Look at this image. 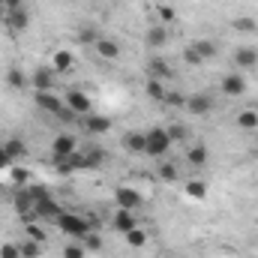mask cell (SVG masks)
<instances>
[{"label":"cell","instance_id":"cell-25","mask_svg":"<svg viewBox=\"0 0 258 258\" xmlns=\"http://www.w3.org/2000/svg\"><path fill=\"white\" fill-rule=\"evenodd\" d=\"M144 93H147L153 102H162L168 90H165V81H159V78H147V81H144Z\"/></svg>","mask_w":258,"mask_h":258},{"label":"cell","instance_id":"cell-30","mask_svg":"<svg viewBox=\"0 0 258 258\" xmlns=\"http://www.w3.org/2000/svg\"><path fill=\"white\" fill-rule=\"evenodd\" d=\"M156 177H159L162 183H174V180L180 177V171H177V165H174V162H162V165H159V171H156Z\"/></svg>","mask_w":258,"mask_h":258},{"label":"cell","instance_id":"cell-29","mask_svg":"<svg viewBox=\"0 0 258 258\" xmlns=\"http://www.w3.org/2000/svg\"><path fill=\"white\" fill-rule=\"evenodd\" d=\"M96 39H99V33H96L90 24H84V27L75 30V42H78V45H96Z\"/></svg>","mask_w":258,"mask_h":258},{"label":"cell","instance_id":"cell-13","mask_svg":"<svg viewBox=\"0 0 258 258\" xmlns=\"http://www.w3.org/2000/svg\"><path fill=\"white\" fill-rule=\"evenodd\" d=\"M93 48H96V54L105 57V60H117V57H120V42L111 39V36H105V33H99V39H96Z\"/></svg>","mask_w":258,"mask_h":258},{"label":"cell","instance_id":"cell-46","mask_svg":"<svg viewBox=\"0 0 258 258\" xmlns=\"http://www.w3.org/2000/svg\"><path fill=\"white\" fill-rule=\"evenodd\" d=\"M255 159H258V147H255Z\"/></svg>","mask_w":258,"mask_h":258},{"label":"cell","instance_id":"cell-32","mask_svg":"<svg viewBox=\"0 0 258 258\" xmlns=\"http://www.w3.org/2000/svg\"><path fill=\"white\" fill-rule=\"evenodd\" d=\"M24 192L30 195V201H33V204H39V201L51 198V192H48V186H39V183H27V189H24Z\"/></svg>","mask_w":258,"mask_h":258},{"label":"cell","instance_id":"cell-37","mask_svg":"<svg viewBox=\"0 0 258 258\" xmlns=\"http://www.w3.org/2000/svg\"><path fill=\"white\" fill-rule=\"evenodd\" d=\"M183 60H186L189 66H201V63H204V60H201V54L195 51V45H192V42H189V45L183 48Z\"/></svg>","mask_w":258,"mask_h":258},{"label":"cell","instance_id":"cell-22","mask_svg":"<svg viewBox=\"0 0 258 258\" xmlns=\"http://www.w3.org/2000/svg\"><path fill=\"white\" fill-rule=\"evenodd\" d=\"M0 147H3V153H6V156H9L12 162H15V159H24V156H27V144H24L21 138H6V141H3Z\"/></svg>","mask_w":258,"mask_h":258},{"label":"cell","instance_id":"cell-42","mask_svg":"<svg viewBox=\"0 0 258 258\" xmlns=\"http://www.w3.org/2000/svg\"><path fill=\"white\" fill-rule=\"evenodd\" d=\"M24 231H27V237H30V240H36V243H45V231H42L39 225H33V222H30Z\"/></svg>","mask_w":258,"mask_h":258},{"label":"cell","instance_id":"cell-19","mask_svg":"<svg viewBox=\"0 0 258 258\" xmlns=\"http://www.w3.org/2000/svg\"><path fill=\"white\" fill-rule=\"evenodd\" d=\"M147 78H159V81H168V78H171V66L165 63L162 57H150V60H147Z\"/></svg>","mask_w":258,"mask_h":258},{"label":"cell","instance_id":"cell-3","mask_svg":"<svg viewBox=\"0 0 258 258\" xmlns=\"http://www.w3.org/2000/svg\"><path fill=\"white\" fill-rule=\"evenodd\" d=\"M27 24H30V12H27V6H21V9H3V27H6L12 36L24 33Z\"/></svg>","mask_w":258,"mask_h":258},{"label":"cell","instance_id":"cell-7","mask_svg":"<svg viewBox=\"0 0 258 258\" xmlns=\"http://www.w3.org/2000/svg\"><path fill=\"white\" fill-rule=\"evenodd\" d=\"M219 87H222V93H225V96H234V99H237V96H243V93H246V87H249V84H246V75L234 69V72H225V75H222Z\"/></svg>","mask_w":258,"mask_h":258},{"label":"cell","instance_id":"cell-10","mask_svg":"<svg viewBox=\"0 0 258 258\" xmlns=\"http://www.w3.org/2000/svg\"><path fill=\"white\" fill-rule=\"evenodd\" d=\"M189 114L195 117H201V114H210L213 111V96L210 93H192V96H186V105H183Z\"/></svg>","mask_w":258,"mask_h":258},{"label":"cell","instance_id":"cell-23","mask_svg":"<svg viewBox=\"0 0 258 258\" xmlns=\"http://www.w3.org/2000/svg\"><path fill=\"white\" fill-rule=\"evenodd\" d=\"M30 84V75H24L18 66H9L6 69V87H12V90H24Z\"/></svg>","mask_w":258,"mask_h":258},{"label":"cell","instance_id":"cell-28","mask_svg":"<svg viewBox=\"0 0 258 258\" xmlns=\"http://www.w3.org/2000/svg\"><path fill=\"white\" fill-rule=\"evenodd\" d=\"M231 27L237 30V33H255L258 30V21L252 15H237L234 21H231Z\"/></svg>","mask_w":258,"mask_h":258},{"label":"cell","instance_id":"cell-41","mask_svg":"<svg viewBox=\"0 0 258 258\" xmlns=\"http://www.w3.org/2000/svg\"><path fill=\"white\" fill-rule=\"evenodd\" d=\"M0 258H21V246L18 243H3L0 246Z\"/></svg>","mask_w":258,"mask_h":258},{"label":"cell","instance_id":"cell-2","mask_svg":"<svg viewBox=\"0 0 258 258\" xmlns=\"http://www.w3.org/2000/svg\"><path fill=\"white\" fill-rule=\"evenodd\" d=\"M54 222L60 225V231H63L66 237H72V240H81L87 231H93L90 219H87V216H81V213H66V210H63Z\"/></svg>","mask_w":258,"mask_h":258},{"label":"cell","instance_id":"cell-8","mask_svg":"<svg viewBox=\"0 0 258 258\" xmlns=\"http://www.w3.org/2000/svg\"><path fill=\"white\" fill-rule=\"evenodd\" d=\"M75 150H78V138L69 135V132H60V135L51 141V162H54V159H69Z\"/></svg>","mask_w":258,"mask_h":258},{"label":"cell","instance_id":"cell-35","mask_svg":"<svg viewBox=\"0 0 258 258\" xmlns=\"http://www.w3.org/2000/svg\"><path fill=\"white\" fill-rule=\"evenodd\" d=\"M9 180H12L15 186H27V180H30V171H27V168H18V165H12V168H9Z\"/></svg>","mask_w":258,"mask_h":258},{"label":"cell","instance_id":"cell-40","mask_svg":"<svg viewBox=\"0 0 258 258\" xmlns=\"http://www.w3.org/2000/svg\"><path fill=\"white\" fill-rule=\"evenodd\" d=\"M81 243H84V249H87V252H90V249H99V246H102L99 234H93V231H87V234L81 237Z\"/></svg>","mask_w":258,"mask_h":258},{"label":"cell","instance_id":"cell-34","mask_svg":"<svg viewBox=\"0 0 258 258\" xmlns=\"http://www.w3.org/2000/svg\"><path fill=\"white\" fill-rule=\"evenodd\" d=\"M21 246V258H39L42 255V243H36V240H24V243H18Z\"/></svg>","mask_w":258,"mask_h":258},{"label":"cell","instance_id":"cell-11","mask_svg":"<svg viewBox=\"0 0 258 258\" xmlns=\"http://www.w3.org/2000/svg\"><path fill=\"white\" fill-rule=\"evenodd\" d=\"M120 147H123L126 153H132V156H144V132H141V129H129V132H123Z\"/></svg>","mask_w":258,"mask_h":258},{"label":"cell","instance_id":"cell-39","mask_svg":"<svg viewBox=\"0 0 258 258\" xmlns=\"http://www.w3.org/2000/svg\"><path fill=\"white\" fill-rule=\"evenodd\" d=\"M84 153H87V159H90L93 168H99V165L105 162V150H99V147H90V150H84Z\"/></svg>","mask_w":258,"mask_h":258},{"label":"cell","instance_id":"cell-9","mask_svg":"<svg viewBox=\"0 0 258 258\" xmlns=\"http://www.w3.org/2000/svg\"><path fill=\"white\" fill-rule=\"evenodd\" d=\"M114 204L123 207V210H138L144 204V195L138 192L135 186H117L114 189Z\"/></svg>","mask_w":258,"mask_h":258},{"label":"cell","instance_id":"cell-6","mask_svg":"<svg viewBox=\"0 0 258 258\" xmlns=\"http://www.w3.org/2000/svg\"><path fill=\"white\" fill-rule=\"evenodd\" d=\"M30 87H33L36 93H42V90H57V72H54L51 66H39V69H33V75H30Z\"/></svg>","mask_w":258,"mask_h":258},{"label":"cell","instance_id":"cell-26","mask_svg":"<svg viewBox=\"0 0 258 258\" xmlns=\"http://www.w3.org/2000/svg\"><path fill=\"white\" fill-rule=\"evenodd\" d=\"M192 45H195V51L201 54V60H204V63H207V60H213V57L219 54V45H216L213 39H195Z\"/></svg>","mask_w":258,"mask_h":258},{"label":"cell","instance_id":"cell-45","mask_svg":"<svg viewBox=\"0 0 258 258\" xmlns=\"http://www.w3.org/2000/svg\"><path fill=\"white\" fill-rule=\"evenodd\" d=\"M3 6H6V0H0V12H3Z\"/></svg>","mask_w":258,"mask_h":258},{"label":"cell","instance_id":"cell-17","mask_svg":"<svg viewBox=\"0 0 258 258\" xmlns=\"http://www.w3.org/2000/svg\"><path fill=\"white\" fill-rule=\"evenodd\" d=\"M72 66H75V54H72L69 48H60V51H54V57H51V69H54L57 75H66V72H72Z\"/></svg>","mask_w":258,"mask_h":258},{"label":"cell","instance_id":"cell-27","mask_svg":"<svg viewBox=\"0 0 258 258\" xmlns=\"http://www.w3.org/2000/svg\"><path fill=\"white\" fill-rule=\"evenodd\" d=\"M123 240H126L129 249H141V246L147 243V231H144L141 225H135L132 231H126V234H123Z\"/></svg>","mask_w":258,"mask_h":258},{"label":"cell","instance_id":"cell-5","mask_svg":"<svg viewBox=\"0 0 258 258\" xmlns=\"http://www.w3.org/2000/svg\"><path fill=\"white\" fill-rule=\"evenodd\" d=\"M63 102H66V108H69V114H75V117H84V114L93 111V99L84 90H69L63 96Z\"/></svg>","mask_w":258,"mask_h":258},{"label":"cell","instance_id":"cell-44","mask_svg":"<svg viewBox=\"0 0 258 258\" xmlns=\"http://www.w3.org/2000/svg\"><path fill=\"white\" fill-rule=\"evenodd\" d=\"M21 6H24V0H6L3 9H21Z\"/></svg>","mask_w":258,"mask_h":258},{"label":"cell","instance_id":"cell-4","mask_svg":"<svg viewBox=\"0 0 258 258\" xmlns=\"http://www.w3.org/2000/svg\"><path fill=\"white\" fill-rule=\"evenodd\" d=\"M33 102L45 111V114H66V102L57 90H42V93H33Z\"/></svg>","mask_w":258,"mask_h":258},{"label":"cell","instance_id":"cell-14","mask_svg":"<svg viewBox=\"0 0 258 258\" xmlns=\"http://www.w3.org/2000/svg\"><path fill=\"white\" fill-rule=\"evenodd\" d=\"M234 66H237V72H246V69H252L258 63V48H249V45H240V48H234Z\"/></svg>","mask_w":258,"mask_h":258},{"label":"cell","instance_id":"cell-33","mask_svg":"<svg viewBox=\"0 0 258 258\" xmlns=\"http://www.w3.org/2000/svg\"><path fill=\"white\" fill-rule=\"evenodd\" d=\"M63 258H87V249L81 240H69L63 246Z\"/></svg>","mask_w":258,"mask_h":258},{"label":"cell","instance_id":"cell-21","mask_svg":"<svg viewBox=\"0 0 258 258\" xmlns=\"http://www.w3.org/2000/svg\"><path fill=\"white\" fill-rule=\"evenodd\" d=\"M183 195H186L189 201H204V198H207V183H204L201 177H192V180L183 183Z\"/></svg>","mask_w":258,"mask_h":258},{"label":"cell","instance_id":"cell-1","mask_svg":"<svg viewBox=\"0 0 258 258\" xmlns=\"http://www.w3.org/2000/svg\"><path fill=\"white\" fill-rule=\"evenodd\" d=\"M171 135H168V129L165 126H153L144 132V156H153V159H159V156H165L168 150H171Z\"/></svg>","mask_w":258,"mask_h":258},{"label":"cell","instance_id":"cell-31","mask_svg":"<svg viewBox=\"0 0 258 258\" xmlns=\"http://www.w3.org/2000/svg\"><path fill=\"white\" fill-rule=\"evenodd\" d=\"M156 15H159L162 24H174L177 21V9L171 3H156Z\"/></svg>","mask_w":258,"mask_h":258},{"label":"cell","instance_id":"cell-43","mask_svg":"<svg viewBox=\"0 0 258 258\" xmlns=\"http://www.w3.org/2000/svg\"><path fill=\"white\" fill-rule=\"evenodd\" d=\"M3 168H12V159H9V156L3 153V147H0V171H3Z\"/></svg>","mask_w":258,"mask_h":258},{"label":"cell","instance_id":"cell-36","mask_svg":"<svg viewBox=\"0 0 258 258\" xmlns=\"http://www.w3.org/2000/svg\"><path fill=\"white\" fill-rule=\"evenodd\" d=\"M168 129V135H171V141L177 144V141H186V135H189V126H183V123H171Z\"/></svg>","mask_w":258,"mask_h":258},{"label":"cell","instance_id":"cell-20","mask_svg":"<svg viewBox=\"0 0 258 258\" xmlns=\"http://www.w3.org/2000/svg\"><path fill=\"white\" fill-rule=\"evenodd\" d=\"M207 159H210L207 144H192V147L186 150V162H189L192 168H204V165H207Z\"/></svg>","mask_w":258,"mask_h":258},{"label":"cell","instance_id":"cell-38","mask_svg":"<svg viewBox=\"0 0 258 258\" xmlns=\"http://www.w3.org/2000/svg\"><path fill=\"white\" fill-rule=\"evenodd\" d=\"M168 108H183L186 105V96L183 93H165V99H162Z\"/></svg>","mask_w":258,"mask_h":258},{"label":"cell","instance_id":"cell-15","mask_svg":"<svg viewBox=\"0 0 258 258\" xmlns=\"http://www.w3.org/2000/svg\"><path fill=\"white\" fill-rule=\"evenodd\" d=\"M138 225V216H135V210H123V207H117V213L111 216V228L114 231H120V234H126Z\"/></svg>","mask_w":258,"mask_h":258},{"label":"cell","instance_id":"cell-12","mask_svg":"<svg viewBox=\"0 0 258 258\" xmlns=\"http://www.w3.org/2000/svg\"><path fill=\"white\" fill-rule=\"evenodd\" d=\"M81 120V126L87 129V132H93V135H102V132H108L111 129V117L108 114H84V117H78Z\"/></svg>","mask_w":258,"mask_h":258},{"label":"cell","instance_id":"cell-16","mask_svg":"<svg viewBox=\"0 0 258 258\" xmlns=\"http://www.w3.org/2000/svg\"><path fill=\"white\" fill-rule=\"evenodd\" d=\"M165 42H168V27H165V24H156V27H150V30L144 33V45H147L150 51H159Z\"/></svg>","mask_w":258,"mask_h":258},{"label":"cell","instance_id":"cell-24","mask_svg":"<svg viewBox=\"0 0 258 258\" xmlns=\"http://www.w3.org/2000/svg\"><path fill=\"white\" fill-rule=\"evenodd\" d=\"M234 123H237V129L252 132V129H258V111H255V108H243V111H237Z\"/></svg>","mask_w":258,"mask_h":258},{"label":"cell","instance_id":"cell-18","mask_svg":"<svg viewBox=\"0 0 258 258\" xmlns=\"http://www.w3.org/2000/svg\"><path fill=\"white\" fill-rule=\"evenodd\" d=\"M33 213H36V219H57L63 210H60V204L54 198H45V201L33 204Z\"/></svg>","mask_w":258,"mask_h":258}]
</instances>
